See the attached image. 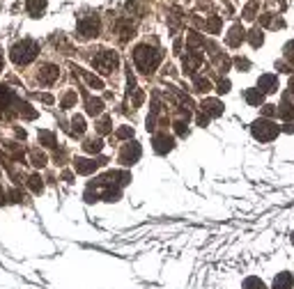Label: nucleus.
<instances>
[{
	"label": "nucleus",
	"mask_w": 294,
	"mask_h": 289,
	"mask_svg": "<svg viewBox=\"0 0 294 289\" xmlns=\"http://www.w3.org/2000/svg\"><path fill=\"white\" fill-rule=\"evenodd\" d=\"M134 62H136V67H138V71H143V74H152L161 62V53L156 49H150L147 44L136 46Z\"/></svg>",
	"instance_id": "1"
},
{
	"label": "nucleus",
	"mask_w": 294,
	"mask_h": 289,
	"mask_svg": "<svg viewBox=\"0 0 294 289\" xmlns=\"http://www.w3.org/2000/svg\"><path fill=\"white\" fill-rule=\"evenodd\" d=\"M37 53H39V44L35 39H21L12 46L10 58L14 65H30L37 58Z\"/></svg>",
	"instance_id": "2"
},
{
	"label": "nucleus",
	"mask_w": 294,
	"mask_h": 289,
	"mask_svg": "<svg viewBox=\"0 0 294 289\" xmlns=\"http://www.w3.org/2000/svg\"><path fill=\"white\" fill-rule=\"evenodd\" d=\"M250 133H253V138L260 140V142H271V140L280 133V129L269 120H255L253 126H250Z\"/></svg>",
	"instance_id": "3"
},
{
	"label": "nucleus",
	"mask_w": 294,
	"mask_h": 289,
	"mask_svg": "<svg viewBox=\"0 0 294 289\" xmlns=\"http://www.w3.org/2000/svg\"><path fill=\"white\" fill-rule=\"evenodd\" d=\"M117 53L115 51H97L95 55H92V65H95V69H99L101 74H110V71L117 67Z\"/></svg>",
	"instance_id": "4"
},
{
	"label": "nucleus",
	"mask_w": 294,
	"mask_h": 289,
	"mask_svg": "<svg viewBox=\"0 0 294 289\" xmlns=\"http://www.w3.org/2000/svg\"><path fill=\"white\" fill-rule=\"evenodd\" d=\"M76 30H78L80 39L97 37V35H99V16H97V14H88V16H83V19H78Z\"/></svg>",
	"instance_id": "5"
},
{
	"label": "nucleus",
	"mask_w": 294,
	"mask_h": 289,
	"mask_svg": "<svg viewBox=\"0 0 294 289\" xmlns=\"http://www.w3.org/2000/svg\"><path fill=\"white\" fill-rule=\"evenodd\" d=\"M140 154H143V150H140L138 142H127L124 147H122V152H120V163L122 165L136 163V161L140 159Z\"/></svg>",
	"instance_id": "6"
},
{
	"label": "nucleus",
	"mask_w": 294,
	"mask_h": 289,
	"mask_svg": "<svg viewBox=\"0 0 294 289\" xmlns=\"http://www.w3.org/2000/svg\"><path fill=\"white\" fill-rule=\"evenodd\" d=\"M152 144H154V152H156V154H168V152L175 147V140L170 138L168 133H156L154 140H152Z\"/></svg>",
	"instance_id": "7"
},
{
	"label": "nucleus",
	"mask_w": 294,
	"mask_h": 289,
	"mask_svg": "<svg viewBox=\"0 0 294 289\" xmlns=\"http://www.w3.org/2000/svg\"><path fill=\"white\" fill-rule=\"evenodd\" d=\"M258 90L264 92V94H269V92H276L278 90V76L276 74H262L258 80Z\"/></svg>",
	"instance_id": "8"
},
{
	"label": "nucleus",
	"mask_w": 294,
	"mask_h": 289,
	"mask_svg": "<svg viewBox=\"0 0 294 289\" xmlns=\"http://www.w3.org/2000/svg\"><path fill=\"white\" fill-rule=\"evenodd\" d=\"M58 76H60V69L55 65H44L41 67V71L37 74V80L39 83H44V85H53L55 80H58Z\"/></svg>",
	"instance_id": "9"
},
{
	"label": "nucleus",
	"mask_w": 294,
	"mask_h": 289,
	"mask_svg": "<svg viewBox=\"0 0 294 289\" xmlns=\"http://www.w3.org/2000/svg\"><path fill=\"white\" fill-rule=\"evenodd\" d=\"M244 39H246V30L241 28L239 23H237V25H232V28H230V35L225 37V44L232 46V49H237V46H241V41H244Z\"/></svg>",
	"instance_id": "10"
},
{
	"label": "nucleus",
	"mask_w": 294,
	"mask_h": 289,
	"mask_svg": "<svg viewBox=\"0 0 294 289\" xmlns=\"http://www.w3.org/2000/svg\"><path fill=\"white\" fill-rule=\"evenodd\" d=\"M200 108H202V113L207 117H219V115H223V104L219 99H204Z\"/></svg>",
	"instance_id": "11"
},
{
	"label": "nucleus",
	"mask_w": 294,
	"mask_h": 289,
	"mask_svg": "<svg viewBox=\"0 0 294 289\" xmlns=\"http://www.w3.org/2000/svg\"><path fill=\"white\" fill-rule=\"evenodd\" d=\"M99 165L101 163H95V161H90V159H76L74 161V170L78 175H92Z\"/></svg>",
	"instance_id": "12"
},
{
	"label": "nucleus",
	"mask_w": 294,
	"mask_h": 289,
	"mask_svg": "<svg viewBox=\"0 0 294 289\" xmlns=\"http://www.w3.org/2000/svg\"><path fill=\"white\" fill-rule=\"evenodd\" d=\"M200 62H202V55L200 53H186V58H184V71L186 74H193L195 69H198L200 67Z\"/></svg>",
	"instance_id": "13"
},
{
	"label": "nucleus",
	"mask_w": 294,
	"mask_h": 289,
	"mask_svg": "<svg viewBox=\"0 0 294 289\" xmlns=\"http://www.w3.org/2000/svg\"><path fill=\"white\" fill-rule=\"evenodd\" d=\"M292 284H294V278L287 271H283V273H278L274 278V289H292Z\"/></svg>",
	"instance_id": "14"
},
{
	"label": "nucleus",
	"mask_w": 294,
	"mask_h": 289,
	"mask_svg": "<svg viewBox=\"0 0 294 289\" xmlns=\"http://www.w3.org/2000/svg\"><path fill=\"white\" fill-rule=\"evenodd\" d=\"M25 3H28V14L35 19H39L46 12V0H25Z\"/></svg>",
	"instance_id": "15"
},
{
	"label": "nucleus",
	"mask_w": 294,
	"mask_h": 289,
	"mask_svg": "<svg viewBox=\"0 0 294 289\" xmlns=\"http://www.w3.org/2000/svg\"><path fill=\"white\" fill-rule=\"evenodd\" d=\"M276 115L283 117V120H292V117H294V106L289 104L287 99H283V104L276 106Z\"/></svg>",
	"instance_id": "16"
},
{
	"label": "nucleus",
	"mask_w": 294,
	"mask_h": 289,
	"mask_svg": "<svg viewBox=\"0 0 294 289\" xmlns=\"http://www.w3.org/2000/svg\"><path fill=\"white\" fill-rule=\"evenodd\" d=\"M14 101V94H12V90H7L5 85L0 83V110L10 108V104Z\"/></svg>",
	"instance_id": "17"
},
{
	"label": "nucleus",
	"mask_w": 294,
	"mask_h": 289,
	"mask_svg": "<svg viewBox=\"0 0 294 289\" xmlns=\"http://www.w3.org/2000/svg\"><path fill=\"white\" fill-rule=\"evenodd\" d=\"M244 97H246V101H248L250 106H260L264 101V92H260V90H246Z\"/></svg>",
	"instance_id": "18"
},
{
	"label": "nucleus",
	"mask_w": 294,
	"mask_h": 289,
	"mask_svg": "<svg viewBox=\"0 0 294 289\" xmlns=\"http://www.w3.org/2000/svg\"><path fill=\"white\" fill-rule=\"evenodd\" d=\"M76 71H80V76L88 80V85H90V87H95V90H104V80H101V78H97V76L88 74V71H83V69H76Z\"/></svg>",
	"instance_id": "19"
},
{
	"label": "nucleus",
	"mask_w": 294,
	"mask_h": 289,
	"mask_svg": "<svg viewBox=\"0 0 294 289\" xmlns=\"http://www.w3.org/2000/svg\"><path fill=\"white\" fill-rule=\"evenodd\" d=\"M101 110H104V101L101 99H88V115H101Z\"/></svg>",
	"instance_id": "20"
},
{
	"label": "nucleus",
	"mask_w": 294,
	"mask_h": 289,
	"mask_svg": "<svg viewBox=\"0 0 294 289\" xmlns=\"http://www.w3.org/2000/svg\"><path fill=\"white\" fill-rule=\"evenodd\" d=\"M83 147H85V152H88V154H99L101 147H104V142H101L99 138H97V140L92 138V140H88V142H85Z\"/></svg>",
	"instance_id": "21"
},
{
	"label": "nucleus",
	"mask_w": 294,
	"mask_h": 289,
	"mask_svg": "<svg viewBox=\"0 0 294 289\" xmlns=\"http://www.w3.org/2000/svg\"><path fill=\"white\" fill-rule=\"evenodd\" d=\"M193 80H195V90L202 92V94H204V92H209V90H212V83H209L207 78H202V76H195Z\"/></svg>",
	"instance_id": "22"
},
{
	"label": "nucleus",
	"mask_w": 294,
	"mask_h": 289,
	"mask_svg": "<svg viewBox=\"0 0 294 289\" xmlns=\"http://www.w3.org/2000/svg\"><path fill=\"white\" fill-rule=\"evenodd\" d=\"M248 41H250V46H253V49H260V46H262V41H264V37H262V30H260V28H255V30L250 32Z\"/></svg>",
	"instance_id": "23"
},
{
	"label": "nucleus",
	"mask_w": 294,
	"mask_h": 289,
	"mask_svg": "<svg viewBox=\"0 0 294 289\" xmlns=\"http://www.w3.org/2000/svg\"><path fill=\"white\" fill-rule=\"evenodd\" d=\"M244 289H267L264 287V282L260 278H255V275H250V278L244 280Z\"/></svg>",
	"instance_id": "24"
},
{
	"label": "nucleus",
	"mask_w": 294,
	"mask_h": 289,
	"mask_svg": "<svg viewBox=\"0 0 294 289\" xmlns=\"http://www.w3.org/2000/svg\"><path fill=\"white\" fill-rule=\"evenodd\" d=\"M258 7H260V0H250L248 5H246V10H244V19H255V12H258Z\"/></svg>",
	"instance_id": "25"
},
{
	"label": "nucleus",
	"mask_w": 294,
	"mask_h": 289,
	"mask_svg": "<svg viewBox=\"0 0 294 289\" xmlns=\"http://www.w3.org/2000/svg\"><path fill=\"white\" fill-rule=\"evenodd\" d=\"M39 142L46 147H55V135L51 131H39Z\"/></svg>",
	"instance_id": "26"
},
{
	"label": "nucleus",
	"mask_w": 294,
	"mask_h": 289,
	"mask_svg": "<svg viewBox=\"0 0 294 289\" xmlns=\"http://www.w3.org/2000/svg\"><path fill=\"white\" fill-rule=\"evenodd\" d=\"M207 30H209L212 35H216V32L221 30V16H209V19H207Z\"/></svg>",
	"instance_id": "27"
},
{
	"label": "nucleus",
	"mask_w": 294,
	"mask_h": 289,
	"mask_svg": "<svg viewBox=\"0 0 294 289\" xmlns=\"http://www.w3.org/2000/svg\"><path fill=\"white\" fill-rule=\"evenodd\" d=\"M71 129H74V133H76V135H80V133L85 131V120L80 117V115H76L74 120H71Z\"/></svg>",
	"instance_id": "28"
},
{
	"label": "nucleus",
	"mask_w": 294,
	"mask_h": 289,
	"mask_svg": "<svg viewBox=\"0 0 294 289\" xmlns=\"http://www.w3.org/2000/svg\"><path fill=\"white\" fill-rule=\"evenodd\" d=\"M28 181H30L28 186L32 188V193H41V190H44V184H41V177H39V175H32Z\"/></svg>",
	"instance_id": "29"
},
{
	"label": "nucleus",
	"mask_w": 294,
	"mask_h": 289,
	"mask_svg": "<svg viewBox=\"0 0 294 289\" xmlns=\"http://www.w3.org/2000/svg\"><path fill=\"white\" fill-rule=\"evenodd\" d=\"M117 138L120 140H127V138H134V129H131V126H122V129H117Z\"/></svg>",
	"instance_id": "30"
},
{
	"label": "nucleus",
	"mask_w": 294,
	"mask_h": 289,
	"mask_svg": "<svg viewBox=\"0 0 294 289\" xmlns=\"http://www.w3.org/2000/svg\"><path fill=\"white\" fill-rule=\"evenodd\" d=\"M74 104H76V92L71 90V92H67L65 99H62V108H71Z\"/></svg>",
	"instance_id": "31"
},
{
	"label": "nucleus",
	"mask_w": 294,
	"mask_h": 289,
	"mask_svg": "<svg viewBox=\"0 0 294 289\" xmlns=\"http://www.w3.org/2000/svg\"><path fill=\"white\" fill-rule=\"evenodd\" d=\"M283 53H285V58H287V60L294 65V41H287V44H285Z\"/></svg>",
	"instance_id": "32"
},
{
	"label": "nucleus",
	"mask_w": 294,
	"mask_h": 289,
	"mask_svg": "<svg viewBox=\"0 0 294 289\" xmlns=\"http://www.w3.org/2000/svg\"><path fill=\"white\" fill-rule=\"evenodd\" d=\"M32 163H35L37 168H41V165H46V156L39 154V152H32Z\"/></svg>",
	"instance_id": "33"
},
{
	"label": "nucleus",
	"mask_w": 294,
	"mask_h": 289,
	"mask_svg": "<svg viewBox=\"0 0 294 289\" xmlns=\"http://www.w3.org/2000/svg\"><path fill=\"white\" fill-rule=\"evenodd\" d=\"M108 131H110V117L106 115L104 120L99 122V133H108Z\"/></svg>",
	"instance_id": "34"
},
{
	"label": "nucleus",
	"mask_w": 294,
	"mask_h": 289,
	"mask_svg": "<svg viewBox=\"0 0 294 289\" xmlns=\"http://www.w3.org/2000/svg\"><path fill=\"white\" fill-rule=\"evenodd\" d=\"M225 92H230V80L228 78H223L219 83V94H225Z\"/></svg>",
	"instance_id": "35"
},
{
	"label": "nucleus",
	"mask_w": 294,
	"mask_h": 289,
	"mask_svg": "<svg viewBox=\"0 0 294 289\" xmlns=\"http://www.w3.org/2000/svg\"><path fill=\"white\" fill-rule=\"evenodd\" d=\"M262 113H264V117H274V115H276V106L267 104V106L262 108Z\"/></svg>",
	"instance_id": "36"
},
{
	"label": "nucleus",
	"mask_w": 294,
	"mask_h": 289,
	"mask_svg": "<svg viewBox=\"0 0 294 289\" xmlns=\"http://www.w3.org/2000/svg\"><path fill=\"white\" fill-rule=\"evenodd\" d=\"M198 44H202V37H198L195 32H191V37H189V46L193 49V46H198Z\"/></svg>",
	"instance_id": "37"
},
{
	"label": "nucleus",
	"mask_w": 294,
	"mask_h": 289,
	"mask_svg": "<svg viewBox=\"0 0 294 289\" xmlns=\"http://www.w3.org/2000/svg\"><path fill=\"white\" fill-rule=\"evenodd\" d=\"M175 131H177L180 135H186V133H189V129H186L184 122H177V124H175Z\"/></svg>",
	"instance_id": "38"
},
{
	"label": "nucleus",
	"mask_w": 294,
	"mask_h": 289,
	"mask_svg": "<svg viewBox=\"0 0 294 289\" xmlns=\"http://www.w3.org/2000/svg\"><path fill=\"white\" fill-rule=\"evenodd\" d=\"M237 67H239V69H248L250 62H248V60H244V58H237Z\"/></svg>",
	"instance_id": "39"
},
{
	"label": "nucleus",
	"mask_w": 294,
	"mask_h": 289,
	"mask_svg": "<svg viewBox=\"0 0 294 289\" xmlns=\"http://www.w3.org/2000/svg\"><path fill=\"white\" fill-rule=\"evenodd\" d=\"M283 131L285 133H294V122H287V124L283 126Z\"/></svg>",
	"instance_id": "40"
},
{
	"label": "nucleus",
	"mask_w": 294,
	"mask_h": 289,
	"mask_svg": "<svg viewBox=\"0 0 294 289\" xmlns=\"http://www.w3.org/2000/svg\"><path fill=\"white\" fill-rule=\"evenodd\" d=\"M207 122H209V117H207V115H200V117H198V124L200 126H207Z\"/></svg>",
	"instance_id": "41"
},
{
	"label": "nucleus",
	"mask_w": 294,
	"mask_h": 289,
	"mask_svg": "<svg viewBox=\"0 0 294 289\" xmlns=\"http://www.w3.org/2000/svg\"><path fill=\"white\" fill-rule=\"evenodd\" d=\"M276 69H283V71H289V65H285V62H276Z\"/></svg>",
	"instance_id": "42"
},
{
	"label": "nucleus",
	"mask_w": 294,
	"mask_h": 289,
	"mask_svg": "<svg viewBox=\"0 0 294 289\" xmlns=\"http://www.w3.org/2000/svg\"><path fill=\"white\" fill-rule=\"evenodd\" d=\"M289 92H292V94H294V76H292V78H289Z\"/></svg>",
	"instance_id": "43"
},
{
	"label": "nucleus",
	"mask_w": 294,
	"mask_h": 289,
	"mask_svg": "<svg viewBox=\"0 0 294 289\" xmlns=\"http://www.w3.org/2000/svg\"><path fill=\"white\" fill-rule=\"evenodd\" d=\"M3 67H5V60H3V55H0V71H3Z\"/></svg>",
	"instance_id": "44"
},
{
	"label": "nucleus",
	"mask_w": 294,
	"mask_h": 289,
	"mask_svg": "<svg viewBox=\"0 0 294 289\" xmlns=\"http://www.w3.org/2000/svg\"><path fill=\"white\" fill-rule=\"evenodd\" d=\"M292 244H294V234H292Z\"/></svg>",
	"instance_id": "45"
}]
</instances>
